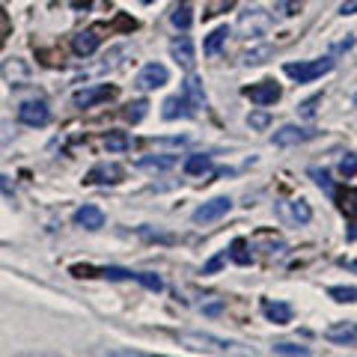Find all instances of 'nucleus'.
Listing matches in <instances>:
<instances>
[{"label": "nucleus", "instance_id": "nucleus-43", "mask_svg": "<svg viewBox=\"0 0 357 357\" xmlns=\"http://www.w3.org/2000/svg\"><path fill=\"white\" fill-rule=\"evenodd\" d=\"M18 357H60L54 351H27V354H18Z\"/></svg>", "mask_w": 357, "mask_h": 357}, {"label": "nucleus", "instance_id": "nucleus-7", "mask_svg": "<svg viewBox=\"0 0 357 357\" xmlns=\"http://www.w3.org/2000/svg\"><path fill=\"white\" fill-rule=\"evenodd\" d=\"M229 208H232V199L229 197H215V199H208V203H203V206L194 211V220L197 223L220 220L223 215H229Z\"/></svg>", "mask_w": 357, "mask_h": 357}, {"label": "nucleus", "instance_id": "nucleus-22", "mask_svg": "<svg viewBox=\"0 0 357 357\" xmlns=\"http://www.w3.org/2000/svg\"><path fill=\"white\" fill-rule=\"evenodd\" d=\"M176 164V155H149V158H140L137 167L143 170H170Z\"/></svg>", "mask_w": 357, "mask_h": 357}, {"label": "nucleus", "instance_id": "nucleus-18", "mask_svg": "<svg viewBox=\"0 0 357 357\" xmlns=\"http://www.w3.org/2000/svg\"><path fill=\"white\" fill-rule=\"evenodd\" d=\"M72 48L77 57H89V54H96L98 48V36H96V30H81L77 36L72 39Z\"/></svg>", "mask_w": 357, "mask_h": 357}, {"label": "nucleus", "instance_id": "nucleus-15", "mask_svg": "<svg viewBox=\"0 0 357 357\" xmlns=\"http://www.w3.org/2000/svg\"><path fill=\"white\" fill-rule=\"evenodd\" d=\"M325 340H328V342H337V345H354L357 328L349 325V321H340V325H333V328L325 331Z\"/></svg>", "mask_w": 357, "mask_h": 357}, {"label": "nucleus", "instance_id": "nucleus-17", "mask_svg": "<svg viewBox=\"0 0 357 357\" xmlns=\"http://www.w3.org/2000/svg\"><path fill=\"white\" fill-rule=\"evenodd\" d=\"M262 310L274 325H289V321H292V307L283 304V301H265Z\"/></svg>", "mask_w": 357, "mask_h": 357}, {"label": "nucleus", "instance_id": "nucleus-41", "mask_svg": "<svg viewBox=\"0 0 357 357\" xmlns=\"http://www.w3.org/2000/svg\"><path fill=\"white\" fill-rule=\"evenodd\" d=\"M6 36H9V18H6L3 9H0V45L6 42Z\"/></svg>", "mask_w": 357, "mask_h": 357}, {"label": "nucleus", "instance_id": "nucleus-30", "mask_svg": "<svg viewBox=\"0 0 357 357\" xmlns=\"http://www.w3.org/2000/svg\"><path fill=\"white\" fill-rule=\"evenodd\" d=\"M310 176L316 178V185H319L325 194H333V185H331V176H328V170H319V167H312Z\"/></svg>", "mask_w": 357, "mask_h": 357}, {"label": "nucleus", "instance_id": "nucleus-44", "mask_svg": "<svg viewBox=\"0 0 357 357\" xmlns=\"http://www.w3.org/2000/svg\"><path fill=\"white\" fill-rule=\"evenodd\" d=\"M203 312H208V316H215V312H220V301H215V304L203 307Z\"/></svg>", "mask_w": 357, "mask_h": 357}, {"label": "nucleus", "instance_id": "nucleus-45", "mask_svg": "<svg viewBox=\"0 0 357 357\" xmlns=\"http://www.w3.org/2000/svg\"><path fill=\"white\" fill-rule=\"evenodd\" d=\"M0 191H3V194H9V197H13V185H9V182H6V178H3V176H0Z\"/></svg>", "mask_w": 357, "mask_h": 357}, {"label": "nucleus", "instance_id": "nucleus-26", "mask_svg": "<svg viewBox=\"0 0 357 357\" xmlns=\"http://www.w3.org/2000/svg\"><path fill=\"white\" fill-rule=\"evenodd\" d=\"M170 21H173V27L188 30V27H191V21H194L191 6H176V9H173V15H170Z\"/></svg>", "mask_w": 357, "mask_h": 357}, {"label": "nucleus", "instance_id": "nucleus-39", "mask_svg": "<svg viewBox=\"0 0 357 357\" xmlns=\"http://www.w3.org/2000/svg\"><path fill=\"white\" fill-rule=\"evenodd\" d=\"M152 143L155 146H182V143H188V137H155Z\"/></svg>", "mask_w": 357, "mask_h": 357}, {"label": "nucleus", "instance_id": "nucleus-5", "mask_svg": "<svg viewBox=\"0 0 357 357\" xmlns=\"http://www.w3.org/2000/svg\"><path fill=\"white\" fill-rule=\"evenodd\" d=\"M18 119L24 122V126H30V128H42V126H48L51 122V107L45 102H24L18 107Z\"/></svg>", "mask_w": 357, "mask_h": 357}, {"label": "nucleus", "instance_id": "nucleus-4", "mask_svg": "<svg viewBox=\"0 0 357 357\" xmlns=\"http://www.w3.org/2000/svg\"><path fill=\"white\" fill-rule=\"evenodd\" d=\"M319 137V131L316 128H304V126H283V128H277L274 131V143L277 146H301V143H307V140H316Z\"/></svg>", "mask_w": 357, "mask_h": 357}, {"label": "nucleus", "instance_id": "nucleus-29", "mask_svg": "<svg viewBox=\"0 0 357 357\" xmlns=\"http://www.w3.org/2000/svg\"><path fill=\"white\" fill-rule=\"evenodd\" d=\"M301 6H304V0H280V3H277V13L283 18H295L301 13Z\"/></svg>", "mask_w": 357, "mask_h": 357}, {"label": "nucleus", "instance_id": "nucleus-9", "mask_svg": "<svg viewBox=\"0 0 357 357\" xmlns=\"http://www.w3.org/2000/svg\"><path fill=\"white\" fill-rule=\"evenodd\" d=\"M116 89L107 86V84H98V86H86V89H77L75 93V105L77 107H93L98 102H107V98H114Z\"/></svg>", "mask_w": 357, "mask_h": 357}, {"label": "nucleus", "instance_id": "nucleus-11", "mask_svg": "<svg viewBox=\"0 0 357 357\" xmlns=\"http://www.w3.org/2000/svg\"><path fill=\"white\" fill-rule=\"evenodd\" d=\"M277 208H280V218L289 223H310L312 220V208L304 199H286V203H280Z\"/></svg>", "mask_w": 357, "mask_h": 357}, {"label": "nucleus", "instance_id": "nucleus-19", "mask_svg": "<svg viewBox=\"0 0 357 357\" xmlns=\"http://www.w3.org/2000/svg\"><path fill=\"white\" fill-rule=\"evenodd\" d=\"M3 77L13 86H24L27 84V77H30V69H27V63L24 60H9L3 66Z\"/></svg>", "mask_w": 357, "mask_h": 357}, {"label": "nucleus", "instance_id": "nucleus-24", "mask_svg": "<svg viewBox=\"0 0 357 357\" xmlns=\"http://www.w3.org/2000/svg\"><path fill=\"white\" fill-rule=\"evenodd\" d=\"M105 146H107V152H122V149L131 146V137L126 131H110L105 137Z\"/></svg>", "mask_w": 357, "mask_h": 357}, {"label": "nucleus", "instance_id": "nucleus-16", "mask_svg": "<svg viewBox=\"0 0 357 357\" xmlns=\"http://www.w3.org/2000/svg\"><path fill=\"white\" fill-rule=\"evenodd\" d=\"M182 96L191 102V107H206V93H203V81L197 75H188L185 77V86H182Z\"/></svg>", "mask_w": 357, "mask_h": 357}, {"label": "nucleus", "instance_id": "nucleus-2", "mask_svg": "<svg viewBox=\"0 0 357 357\" xmlns=\"http://www.w3.org/2000/svg\"><path fill=\"white\" fill-rule=\"evenodd\" d=\"M333 69V60L325 57V60H307V63H286L283 66V72L292 77L295 84H312L316 77L321 75H328Z\"/></svg>", "mask_w": 357, "mask_h": 357}, {"label": "nucleus", "instance_id": "nucleus-38", "mask_svg": "<svg viewBox=\"0 0 357 357\" xmlns=\"http://www.w3.org/2000/svg\"><path fill=\"white\" fill-rule=\"evenodd\" d=\"M248 122H250L253 128H268V122H271V119H268L265 110H256V114H250V116H248Z\"/></svg>", "mask_w": 357, "mask_h": 357}, {"label": "nucleus", "instance_id": "nucleus-31", "mask_svg": "<svg viewBox=\"0 0 357 357\" xmlns=\"http://www.w3.org/2000/svg\"><path fill=\"white\" fill-rule=\"evenodd\" d=\"M277 354H283V357H310V351L304 349V345H289V342L277 345Z\"/></svg>", "mask_w": 357, "mask_h": 357}, {"label": "nucleus", "instance_id": "nucleus-14", "mask_svg": "<svg viewBox=\"0 0 357 357\" xmlns=\"http://www.w3.org/2000/svg\"><path fill=\"white\" fill-rule=\"evenodd\" d=\"M170 54H173V60L182 66V69H188V72L194 69V45H191V39H188V36H178L170 45Z\"/></svg>", "mask_w": 357, "mask_h": 357}, {"label": "nucleus", "instance_id": "nucleus-8", "mask_svg": "<svg viewBox=\"0 0 357 357\" xmlns=\"http://www.w3.org/2000/svg\"><path fill=\"white\" fill-rule=\"evenodd\" d=\"M86 182L89 185H116V182H122V167L114 161H102L86 173Z\"/></svg>", "mask_w": 357, "mask_h": 357}, {"label": "nucleus", "instance_id": "nucleus-25", "mask_svg": "<svg viewBox=\"0 0 357 357\" xmlns=\"http://www.w3.org/2000/svg\"><path fill=\"white\" fill-rule=\"evenodd\" d=\"M328 295L340 304H349V301H357V286H331Z\"/></svg>", "mask_w": 357, "mask_h": 357}, {"label": "nucleus", "instance_id": "nucleus-10", "mask_svg": "<svg viewBox=\"0 0 357 357\" xmlns=\"http://www.w3.org/2000/svg\"><path fill=\"white\" fill-rule=\"evenodd\" d=\"M167 81H170V72H167L161 63H146L140 69V75H137V86L140 89H158Z\"/></svg>", "mask_w": 357, "mask_h": 357}, {"label": "nucleus", "instance_id": "nucleus-27", "mask_svg": "<svg viewBox=\"0 0 357 357\" xmlns=\"http://www.w3.org/2000/svg\"><path fill=\"white\" fill-rule=\"evenodd\" d=\"M134 280H137L140 286H146L149 292H161V289H164L161 277L158 274H149V271H137V274H134Z\"/></svg>", "mask_w": 357, "mask_h": 357}, {"label": "nucleus", "instance_id": "nucleus-46", "mask_svg": "<svg viewBox=\"0 0 357 357\" xmlns=\"http://www.w3.org/2000/svg\"><path fill=\"white\" fill-rule=\"evenodd\" d=\"M140 3H152V0H140Z\"/></svg>", "mask_w": 357, "mask_h": 357}, {"label": "nucleus", "instance_id": "nucleus-12", "mask_svg": "<svg viewBox=\"0 0 357 357\" xmlns=\"http://www.w3.org/2000/svg\"><path fill=\"white\" fill-rule=\"evenodd\" d=\"M161 107H164L161 110L164 119H188V116H194V107H191V102H188L185 96H170Z\"/></svg>", "mask_w": 357, "mask_h": 357}, {"label": "nucleus", "instance_id": "nucleus-37", "mask_svg": "<svg viewBox=\"0 0 357 357\" xmlns=\"http://www.w3.org/2000/svg\"><path fill=\"white\" fill-rule=\"evenodd\" d=\"M316 105H321V96H312V98H307V102L304 105H301V116H312V114H316Z\"/></svg>", "mask_w": 357, "mask_h": 357}, {"label": "nucleus", "instance_id": "nucleus-33", "mask_svg": "<svg viewBox=\"0 0 357 357\" xmlns=\"http://www.w3.org/2000/svg\"><path fill=\"white\" fill-rule=\"evenodd\" d=\"M146 102H134V105H128V110H126V119L128 122H140L143 116H146Z\"/></svg>", "mask_w": 357, "mask_h": 357}, {"label": "nucleus", "instance_id": "nucleus-13", "mask_svg": "<svg viewBox=\"0 0 357 357\" xmlns=\"http://www.w3.org/2000/svg\"><path fill=\"white\" fill-rule=\"evenodd\" d=\"M75 223L77 227H84V229H102L105 227V211L98 208V206H81L75 211Z\"/></svg>", "mask_w": 357, "mask_h": 357}, {"label": "nucleus", "instance_id": "nucleus-47", "mask_svg": "<svg viewBox=\"0 0 357 357\" xmlns=\"http://www.w3.org/2000/svg\"><path fill=\"white\" fill-rule=\"evenodd\" d=\"M354 105H357V96H354Z\"/></svg>", "mask_w": 357, "mask_h": 357}, {"label": "nucleus", "instance_id": "nucleus-42", "mask_svg": "<svg viewBox=\"0 0 357 357\" xmlns=\"http://www.w3.org/2000/svg\"><path fill=\"white\" fill-rule=\"evenodd\" d=\"M340 13H342V15H357V0H342Z\"/></svg>", "mask_w": 357, "mask_h": 357}, {"label": "nucleus", "instance_id": "nucleus-32", "mask_svg": "<svg viewBox=\"0 0 357 357\" xmlns=\"http://www.w3.org/2000/svg\"><path fill=\"white\" fill-rule=\"evenodd\" d=\"M13 140H15V126H13V122L0 119V149H6Z\"/></svg>", "mask_w": 357, "mask_h": 357}, {"label": "nucleus", "instance_id": "nucleus-20", "mask_svg": "<svg viewBox=\"0 0 357 357\" xmlns=\"http://www.w3.org/2000/svg\"><path fill=\"white\" fill-rule=\"evenodd\" d=\"M274 57V48L271 45H253V48H248L241 54V63L244 66H262V63H268Z\"/></svg>", "mask_w": 357, "mask_h": 357}, {"label": "nucleus", "instance_id": "nucleus-40", "mask_svg": "<svg viewBox=\"0 0 357 357\" xmlns=\"http://www.w3.org/2000/svg\"><path fill=\"white\" fill-rule=\"evenodd\" d=\"M223 259H227V256H223V253H220V256H215V259H211V262H206V265H203V274H215V271H218V268L223 265Z\"/></svg>", "mask_w": 357, "mask_h": 357}, {"label": "nucleus", "instance_id": "nucleus-28", "mask_svg": "<svg viewBox=\"0 0 357 357\" xmlns=\"http://www.w3.org/2000/svg\"><path fill=\"white\" fill-rule=\"evenodd\" d=\"M102 277H107V280H134V274L137 271H128V268H116V265H107L98 271Z\"/></svg>", "mask_w": 357, "mask_h": 357}, {"label": "nucleus", "instance_id": "nucleus-23", "mask_svg": "<svg viewBox=\"0 0 357 357\" xmlns=\"http://www.w3.org/2000/svg\"><path fill=\"white\" fill-rule=\"evenodd\" d=\"M208 167H211L208 155H188L185 173H188V176H203V173H208Z\"/></svg>", "mask_w": 357, "mask_h": 357}, {"label": "nucleus", "instance_id": "nucleus-1", "mask_svg": "<svg viewBox=\"0 0 357 357\" xmlns=\"http://www.w3.org/2000/svg\"><path fill=\"white\" fill-rule=\"evenodd\" d=\"M178 345L191 351H211V354H223V357H259L250 345H241V342H232V340H220L215 333H203V331H182L176 333Z\"/></svg>", "mask_w": 357, "mask_h": 357}, {"label": "nucleus", "instance_id": "nucleus-36", "mask_svg": "<svg viewBox=\"0 0 357 357\" xmlns=\"http://www.w3.org/2000/svg\"><path fill=\"white\" fill-rule=\"evenodd\" d=\"M232 259H236L238 265H250V253H244V241L232 244Z\"/></svg>", "mask_w": 357, "mask_h": 357}, {"label": "nucleus", "instance_id": "nucleus-6", "mask_svg": "<svg viewBox=\"0 0 357 357\" xmlns=\"http://www.w3.org/2000/svg\"><path fill=\"white\" fill-rule=\"evenodd\" d=\"M244 96H248L253 105L268 107V105H274L277 98L283 96V89L277 86L274 81H259V84H253V86H244Z\"/></svg>", "mask_w": 357, "mask_h": 357}, {"label": "nucleus", "instance_id": "nucleus-3", "mask_svg": "<svg viewBox=\"0 0 357 357\" xmlns=\"http://www.w3.org/2000/svg\"><path fill=\"white\" fill-rule=\"evenodd\" d=\"M268 27H271V15L262 6H248L238 15V33L244 39H259L268 33Z\"/></svg>", "mask_w": 357, "mask_h": 357}, {"label": "nucleus", "instance_id": "nucleus-21", "mask_svg": "<svg viewBox=\"0 0 357 357\" xmlns=\"http://www.w3.org/2000/svg\"><path fill=\"white\" fill-rule=\"evenodd\" d=\"M227 36H229V27L227 24H220V27H215L206 36V42H203V54H208V57H215V54L223 48V42H227Z\"/></svg>", "mask_w": 357, "mask_h": 357}, {"label": "nucleus", "instance_id": "nucleus-34", "mask_svg": "<svg viewBox=\"0 0 357 357\" xmlns=\"http://www.w3.org/2000/svg\"><path fill=\"white\" fill-rule=\"evenodd\" d=\"M342 208L349 211L351 218H357V188H351V191L342 194Z\"/></svg>", "mask_w": 357, "mask_h": 357}, {"label": "nucleus", "instance_id": "nucleus-35", "mask_svg": "<svg viewBox=\"0 0 357 357\" xmlns=\"http://www.w3.org/2000/svg\"><path fill=\"white\" fill-rule=\"evenodd\" d=\"M340 173H342L345 178L357 176V158H354V155H345V158L340 161Z\"/></svg>", "mask_w": 357, "mask_h": 357}]
</instances>
